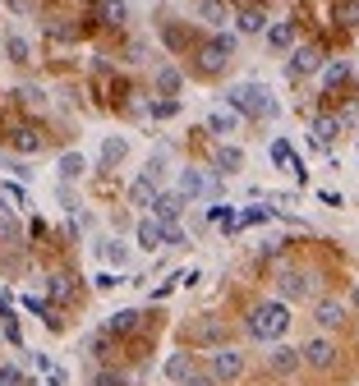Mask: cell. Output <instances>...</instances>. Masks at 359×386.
Wrapping results in <instances>:
<instances>
[{"label":"cell","instance_id":"6da1fadb","mask_svg":"<svg viewBox=\"0 0 359 386\" xmlns=\"http://www.w3.org/2000/svg\"><path fill=\"white\" fill-rule=\"evenodd\" d=\"M226 110H235V115H281V101L263 83H235L226 93Z\"/></svg>","mask_w":359,"mask_h":386},{"label":"cell","instance_id":"7a4b0ae2","mask_svg":"<svg viewBox=\"0 0 359 386\" xmlns=\"http://www.w3.org/2000/svg\"><path fill=\"white\" fill-rule=\"evenodd\" d=\"M244 326H249L253 340H272V345H277V340L290 331V309H286L281 299H267V304H258V309L249 313Z\"/></svg>","mask_w":359,"mask_h":386},{"label":"cell","instance_id":"3957f363","mask_svg":"<svg viewBox=\"0 0 359 386\" xmlns=\"http://www.w3.org/2000/svg\"><path fill=\"white\" fill-rule=\"evenodd\" d=\"M180 193H185V198H217V193H221V175H217V170L185 166V170H180Z\"/></svg>","mask_w":359,"mask_h":386},{"label":"cell","instance_id":"277c9868","mask_svg":"<svg viewBox=\"0 0 359 386\" xmlns=\"http://www.w3.org/2000/svg\"><path fill=\"white\" fill-rule=\"evenodd\" d=\"M336 345H332L327 336H313V340H304V350H299V359L309 363V368H318V372H327V368H336Z\"/></svg>","mask_w":359,"mask_h":386},{"label":"cell","instance_id":"5b68a950","mask_svg":"<svg viewBox=\"0 0 359 386\" xmlns=\"http://www.w3.org/2000/svg\"><path fill=\"white\" fill-rule=\"evenodd\" d=\"M185 207H189V198L180 193V189H171V193H157V198H152V221L171 226V221L185 217Z\"/></svg>","mask_w":359,"mask_h":386},{"label":"cell","instance_id":"8992f818","mask_svg":"<svg viewBox=\"0 0 359 386\" xmlns=\"http://www.w3.org/2000/svg\"><path fill=\"white\" fill-rule=\"evenodd\" d=\"M267 368L277 372V377H295V372L304 368V359H299V350H290V345H281V340H277V345L267 350Z\"/></svg>","mask_w":359,"mask_h":386},{"label":"cell","instance_id":"52a82bcc","mask_svg":"<svg viewBox=\"0 0 359 386\" xmlns=\"http://www.w3.org/2000/svg\"><path fill=\"white\" fill-rule=\"evenodd\" d=\"M231 51H235V32H221V37H212V42L203 47V56H198V60H203L207 74H217L221 64L231 60Z\"/></svg>","mask_w":359,"mask_h":386},{"label":"cell","instance_id":"ba28073f","mask_svg":"<svg viewBox=\"0 0 359 386\" xmlns=\"http://www.w3.org/2000/svg\"><path fill=\"white\" fill-rule=\"evenodd\" d=\"M318 69H323V51H318V47H295V51H290V64H286V74H290V78L318 74Z\"/></svg>","mask_w":359,"mask_h":386},{"label":"cell","instance_id":"9c48e42d","mask_svg":"<svg viewBox=\"0 0 359 386\" xmlns=\"http://www.w3.org/2000/svg\"><path fill=\"white\" fill-rule=\"evenodd\" d=\"M240 372H244V354H240V350H217V354H212V377H217V382H235Z\"/></svg>","mask_w":359,"mask_h":386},{"label":"cell","instance_id":"30bf717a","mask_svg":"<svg viewBox=\"0 0 359 386\" xmlns=\"http://www.w3.org/2000/svg\"><path fill=\"white\" fill-rule=\"evenodd\" d=\"M277 290H281V299H309L313 294V276H304V272H281V280H277Z\"/></svg>","mask_w":359,"mask_h":386},{"label":"cell","instance_id":"8fae6325","mask_svg":"<svg viewBox=\"0 0 359 386\" xmlns=\"http://www.w3.org/2000/svg\"><path fill=\"white\" fill-rule=\"evenodd\" d=\"M313 322L327 326V331H336V326L345 322V304H341V299H318V309H313Z\"/></svg>","mask_w":359,"mask_h":386},{"label":"cell","instance_id":"7c38bea8","mask_svg":"<svg viewBox=\"0 0 359 386\" xmlns=\"http://www.w3.org/2000/svg\"><path fill=\"white\" fill-rule=\"evenodd\" d=\"M134 239H139V248H148V253H157V248H166V230H161V221H139V230H134Z\"/></svg>","mask_w":359,"mask_h":386},{"label":"cell","instance_id":"4fadbf2b","mask_svg":"<svg viewBox=\"0 0 359 386\" xmlns=\"http://www.w3.org/2000/svg\"><path fill=\"white\" fill-rule=\"evenodd\" d=\"M235 129H240V115H235V110H212V115H207V134H217V138H231Z\"/></svg>","mask_w":359,"mask_h":386},{"label":"cell","instance_id":"5bb4252c","mask_svg":"<svg viewBox=\"0 0 359 386\" xmlns=\"http://www.w3.org/2000/svg\"><path fill=\"white\" fill-rule=\"evenodd\" d=\"M267 47L272 51H295V23H272V28H267Z\"/></svg>","mask_w":359,"mask_h":386},{"label":"cell","instance_id":"9a60e30c","mask_svg":"<svg viewBox=\"0 0 359 386\" xmlns=\"http://www.w3.org/2000/svg\"><path fill=\"white\" fill-rule=\"evenodd\" d=\"M152 198H157V180L139 175V180L129 184V202H134V207H152Z\"/></svg>","mask_w":359,"mask_h":386},{"label":"cell","instance_id":"2e32d148","mask_svg":"<svg viewBox=\"0 0 359 386\" xmlns=\"http://www.w3.org/2000/svg\"><path fill=\"white\" fill-rule=\"evenodd\" d=\"M212 166H217V175H235V170L244 166V152L226 143V147H217V161H212Z\"/></svg>","mask_w":359,"mask_h":386},{"label":"cell","instance_id":"e0dca14e","mask_svg":"<svg viewBox=\"0 0 359 386\" xmlns=\"http://www.w3.org/2000/svg\"><path fill=\"white\" fill-rule=\"evenodd\" d=\"M97 258H106L111 267H125L129 263V244H120V239H102V244H97Z\"/></svg>","mask_w":359,"mask_h":386},{"label":"cell","instance_id":"ac0fdd59","mask_svg":"<svg viewBox=\"0 0 359 386\" xmlns=\"http://www.w3.org/2000/svg\"><path fill=\"white\" fill-rule=\"evenodd\" d=\"M56 170H60V180H83V170H88V156H83V152H65Z\"/></svg>","mask_w":359,"mask_h":386},{"label":"cell","instance_id":"d6986e66","mask_svg":"<svg viewBox=\"0 0 359 386\" xmlns=\"http://www.w3.org/2000/svg\"><path fill=\"white\" fill-rule=\"evenodd\" d=\"M336 134H341V120H336V115H323V120H313V143H318V147H327Z\"/></svg>","mask_w":359,"mask_h":386},{"label":"cell","instance_id":"ffe728a7","mask_svg":"<svg viewBox=\"0 0 359 386\" xmlns=\"http://www.w3.org/2000/svg\"><path fill=\"white\" fill-rule=\"evenodd\" d=\"M235 28L244 32V37H258V32H267V19L258 14V10H240V19H235Z\"/></svg>","mask_w":359,"mask_h":386},{"label":"cell","instance_id":"44dd1931","mask_svg":"<svg viewBox=\"0 0 359 386\" xmlns=\"http://www.w3.org/2000/svg\"><path fill=\"white\" fill-rule=\"evenodd\" d=\"M277 217H281L277 207H244V212H240V221H235V226H263V221H277Z\"/></svg>","mask_w":359,"mask_h":386},{"label":"cell","instance_id":"7402d4cb","mask_svg":"<svg viewBox=\"0 0 359 386\" xmlns=\"http://www.w3.org/2000/svg\"><path fill=\"white\" fill-rule=\"evenodd\" d=\"M134 326H139V313L134 309H120V313L106 317V331H115V336H120V331H134Z\"/></svg>","mask_w":359,"mask_h":386},{"label":"cell","instance_id":"603a6c76","mask_svg":"<svg viewBox=\"0 0 359 386\" xmlns=\"http://www.w3.org/2000/svg\"><path fill=\"white\" fill-rule=\"evenodd\" d=\"M157 88H161L166 97H175V93H180V69H171V64H161V69H157Z\"/></svg>","mask_w":359,"mask_h":386},{"label":"cell","instance_id":"cb8c5ba5","mask_svg":"<svg viewBox=\"0 0 359 386\" xmlns=\"http://www.w3.org/2000/svg\"><path fill=\"white\" fill-rule=\"evenodd\" d=\"M0 193H5V202H10L14 212H23V207H28V189H23V184H10V180H5V184H0Z\"/></svg>","mask_w":359,"mask_h":386},{"label":"cell","instance_id":"d4e9b609","mask_svg":"<svg viewBox=\"0 0 359 386\" xmlns=\"http://www.w3.org/2000/svg\"><path fill=\"white\" fill-rule=\"evenodd\" d=\"M198 19L203 23H226V5L221 0H198Z\"/></svg>","mask_w":359,"mask_h":386},{"label":"cell","instance_id":"484cf974","mask_svg":"<svg viewBox=\"0 0 359 386\" xmlns=\"http://www.w3.org/2000/svg\"><path fill=\"white\" fill-rule=\"evenodd\" d=\"M125 152H129V143H125V138H106V143H102V161H106V166L125 161Z\"/></svg>","mask_w":359,"mask_h":386},{"label":"cell","instance_id":"4316f807","mask_svg":"<svg viewBox=\"0 0 359 386\" xmlns=\"http://www.w3.org/2000/svg\"><path fill=\"white\" fill-rule=\"evenodd\" d=\"M345 78H350V60H332L327 69H323V83H327V88H336Z\"/></svg>","mask_w":359,"mask_h":386},{"label":"cell","instance_id":"83f0119b","mask_svg":"<svg viewBox=\"0 0 359 386\" xmlns=\"http://www.w3.org/2000/svg\"><path fill=\"white\" fill-rule=\"evenodd\" d=\"M161 372H166L171 382H185V377H189V354H171V359H166V368H161Z\"/></svg>","mask_w":359,"mask_h":386},{"label":"cell","instance_id":"f1b7e54d","mask_svg":"<svg viewBox=\"0 0 359 386\" xmlns=\"http://www.w3.org/2000/svg\"><path fill=\"white\" fill-rule=\"evenodd\" d=\"M14 147L19 152H37V147H42V134H37V129H14Z\"/></svg>","mask_w":359,"mask_h":386},{"label":"cell","instance_id":"f546056e","mask_svg":"<svg viewBox=\"0 0 359 386\" xmlns=\"http://www.w3.org/2000/svg\"><path fill=\"white\" fill-rule=\"evenodd\" d=\"M102 14H106V23H115V28H120V23L129 19V10H125V0H106V5H102Z\"/></svg>","mask_w":359,"mask_h":386},{"label":"cell","instance_id":"4dcf8cb0","mask_svg":"<svg viewBox=\"0 0 359 386\" xmlns=\"http://www.w3.org/2000/svg\"><path fill=\"white\" fill-rule=\"evenodd\" d=\"M5 56H10L14 64H23L32 51H28V42H23V37H10V42H5Z\"/></svg>","mask_w":359,"mask_h":386},{"label":"cell","instance_id":"1f68e13d","mask_svg":"<svg viewBox=\"0 0 359 386\" xmlns=\"http://www.w3.org/2000/svg\"><path fill=\"white\" fill-rule=\"evenodd\" d=\"M69 294H74V285H69V276H51V299H69Z\"/></svg>","mask_w":359,"mask_h":386},{"label":"cell","instance_id":"d6a6232c","mask_svg":"<svg viewBox=\"0 0 359 386\" xmlns=\"http://www.w3.org/2000/svg\"><path fill=\"white\" fill-rule=\"evenodd\" d=\"M290 161H295V156H290V143H272V166H290Z\"/></svg>","mask_w":359,"mask_h":386},{"label":"cell","instance_id":"836d02e7","mask_svg":"<svg viewBox=\"0 0 359 386\" xmlns=\"http://www.w3.org/2000/svg\"><path fill=\"white\" fill-rule=\"evenodd\" d=\"M161 230H166V248H180V244H189V239H185V230H180V221L161 226Z\"/></svg>","mask_w":359,"mask_h":386},{"label":"cell","instance_id":"e575fe53","mask_svg":"<svg viewBox=\"0 0 359 386\" xmlns=\"http://www.w3.org/2000/svg\"><path fill=\"white\" fill-rule=\"evenodd\" d=\"M0 386H23V368L5 363V368H0Z\"/></svg>","mask_w":359,"mask_h":386},{"label":"cell","instance_id":"d590c367","mask_svg":"<svg viewBox=\"0 0 359 386\" xmlns=\"http://www.w3.org/2000/svg\"><path fill=\"white\" fill-rule=\"evenodd\" d=\"M42 377H47V386H69V372H65L60 363H51V368L42 372Z\"/></svg>","mask_w":359,"mask_h":386},{"label":"cell","instance_id":"8d00e7d4","mask_svg":"<svg viewBox=\"0 0 359 386\" xmlns=\"http://www.w3.org/2000/svg\"><path fill=\"white\" fill-rule=\"evenodd\" d=\"M148 110H152L157 120H171L175 110H180V101H152V106H148Z\"/></svg>","mask_w":359,"mask_h":386},{"label":"cell","instance_id":"74e56055","mask_svg":"<svg viewBox=\"0 0 359 386\" xmlns=\"http://www.w3.org/2000/svg\"><path fill=\"white\" fill-rule=\"evenodd\" d=\"M93 285H97V290H115V285H120V276H115V272H97Z\"/></svg>","mask_w":359,"mask_h":386},{"label":"cell","instance_id":"f35d334b","mask_svg":"<svg viewBox=\"0 0 359 386\" xmlns=\"http://www.w3.org/2000/svg\"><path fill=\"white\" fill-rule=\"evenodd\" d=\"M180 386H217V377H212V372H189Z\"/></svg>","mask_w":359,"mask_h":386},{"label":"cell","instance_id":"ab89813d","mask_svg":"<svg viewBox=\"0 0 359 386\" xmlns=\"http://www.w3.org/2000/svg\"><path fill=\"white\" fill-rule=\"evenodd\" d=\"M198 280H203V272H198V267H189V272H180V285H198Z\"/></svg>","mask_w":359,"mask_h":386},{"label":"cell","instance_id":"60d3db41","mask_svg":"<svg viewBox=\"0 0 359 386\" xmlns=\"http://www.w3.org/2000/svg\"><path fill=\"white\" fill-rule=\"evenodd\" d=\"M19 97H23L28 106H42V88H23V93H19Z\"/></svg>","mask_w":359,"mask_h":386},{"label":"cell","instance_id":"b9f144b4","mask_svg":"<svg viewBox=\"0 0 359 386\" xmlns=\"http://www.w3.org/2000/svg\"><path fill=\"white\" fill-rule=\"evenodd\" d=\"M5 336L14 340V345H19V340H23V336H19V322H14V313H10V317H5Z\"/></svg>","mask_w":359,"mask_h":386},{"label":"cell","instance_id":"7bdbcfd3","mask_svg":"<svg viewBox=\"0 0 359 386\" xmlns=\"http://www.w3.org/2000/svg\"><path fill=\"white\" fill-rule=\"evenodd\" d=\"M341 19H345V23H359V0H350V5H345Z\"/></svg>","mask_w":359,"mask_h":386},{"label":"cell","instance_id":"ee69618b","mask_svg":"<svg viewBox=\"0 0 359 386\" xmlns=\"http://www.w3.org/2000/svg\"><path fill=\"white\" fill-rule=\"evenodd\" d=\"M10 5H14L19 14H23V10H32V0H10Z\"/></svg>","mask_w":359,"mask_h":386},{"label":"cell","instance_id":"f6af8a7d","mask_svg":"<svg viewBox=\"0 0 359 386\" xmlns=\"http://www.w3.org/2000/svg\"><path fill=\"white\" fill-rule=\"evenodd\" d=\"M355 304H359V285H355Z\"/></svg>","mask_w":359,"mask_h":386},{"label":"cell","instance_id":"bcb514c9","mask_svg":"<svg viewBox=\"0 0 359 386\" xmlns=\"http://www.w3.org/2000/svg\"><path fill=\"white\" fill-rule=\"evenodd\" d=\"M0 56H5V47H0Z\"/></svg>","mask_w":359,"mask_h":386}]
</instances>
